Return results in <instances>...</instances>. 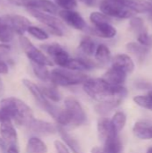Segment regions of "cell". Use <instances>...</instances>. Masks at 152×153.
Segmentation results:
<instances>
[{"label": "cell", "mask_w": 152, "mask_h": 153, "mask_svg": "<svg viewBox=\"0 0 152 153\" xmlns=\"http://www.w3.org/2000/svg\"><path fill=\"white\" fill-rule=\"evenodd\" d=\"M3 91H4V85H3L2 80L0 79V96L3 94Z\"/></svg>", "instance_id": "44"}, {"label": "cell", "mask_w": 152, "mask_h": 153, "mask_svg": "<svg viewBox=\"0 0 152 153\" xmlns=\"http://www.w3.org/2000/svg\"><path fill=\"white\" fill-rule=\"evenodd\" d=\"M90 20L95 26V25L101 24V23L109 22L110 17H108V15H106L105 13L101 12H93L90 15Z\"/></svg>", "instance_id": "33"}, {"label": "cell", "mask_w": 152, "mask_h": 153, "mask_svg": "<svg viewBox=\"0 0 152 153\" xmlns=\"http://www.w3.org/2000/svg\"><path fill=\"white\" fill-rule=\"evenodd\" d=\"M83 91L99 103L116 108L127 96L124 86H112L102 78H88L83 83Z\"/></svg>", "instance_id": "1"}, {"label": "cell", "mask_w": 152, "mask_h": 153, "mask_svg": "<svg viewBox=\"0 0 152 153\" xmlns=\"http://www.w3.org/2000/svg\"><path fill=\"white\" fill-rule=\"evenodd\" d=\"M91 153H106L105 151L100 147H94L91 150Z\"/></svg>", "instance_id": "43"}, {"label": "cell", "mask_w": 152, "mask_h": 153, "mask_svg": "<svg viewBox=\"0 0 152 153\" xmlns=\"http://www.w3.org/2000/svg\"><path fill=\"white\" fill-rule=\"evenodd\" d=\"M57 86H56L53 83H48V84H45V85H41L39 86L43 95L48 100H51L53 102H58L61 100L62 96L59 92V91L56 88Z\"/></svg>", "instance_id": "23"}, {"label": "cell", "mask_w": 152, "mask_h": 153, "mask_svg": "<svg viewBox=\"0 0 152 153\" xmlns=\"http://www.w3.org/2000/svg\"><path fill=\"white\" fill-rule=\"evenodd\" d=\"M31 63V66H32V70L35 74V75L43 82H49L50 80V72L48 71L47 67L46 65H39V64H36L33 62Z\"/></svg>", "instance_id": "27"}, {"label": "cell", "mask_w": 152, "mask_h": 153, "mask_svg": "<svg viewBox=\"0 0 152 153\" xmlns=\"http://www.w3.org/2000/svg\"><path fill=\"white\" fill-rule=\"evenodd\" d=\"M96 43L90 37H85L82 39L79 44V50L84 56H92L96 50Z\"/></svg>", "instance_id": "24"}, {"label": "cell", "mask_w": 152, "mask_h": 153, "mask_svg": "<svg viewBox=\"0 0 152 153\" xmlns=\"http://www.w3.org/2000/svg\"><path fill=\"white\" fill-rule=\"evenodd\" d=\"M80 1L82 3H83L84 4L90 6V7H92V6L96 5V4L98 2V0H80Z\"/></svg>", "instance_id": "41"}, {"label": "cell", "mask_w": 152, "mask_h": 153, "mask_svg": "<svg viewBox=\"0 0 152 153\" xmlns=\"http://www.w3.org/2000/svg\"><path fill=\"white\" fill-rule=\"evenodd\" d=\"M151 123L147 121H138L135 123L133 132L136 137L142 140H151Z\"/></svg>", "instance_id": "18"}, {"label": "cell", "mask_w": 152, "mask_h": 153, "mask_svg": "<svg viewBox=\"0 0 152 153\" xmlns=\"http://www.w3.org/2000/svg\"><path fill=\"white\" fill-rule=\"evenodd\" d=\"M34 119L31 108L22 100L9 97L0 101V122L12 120L19 126L28 127Z\"/></svg>", "instance_id": "2"}, {"label": "cell", "mask_w": 152, "mask_h": 153, "mask_svg": "<svg viewBox=\"0 0 152 153\" xmlns=\"http://www.w3.org/2000/svg\"><path fill=\"white\" fill-rule=\"evenodd\" d=\"M14 30L11 25L4 19L0 18V42L7 44L11 42L14 37Z\"/></svg>", "instance_id": "22"}, {"label": "cell", "mask_w": 152, "mask_h": 153, "mask_svg": "<svg viewBox=\"0 0 152 153\" xmlns=\"http://www.w3.org/2000/svg\"><path fill=\"white\" fill-rule=\"evenodd\" d=\"M65 109L60 110L56 120L62 127L79 126L83 125L87 117L80 102L73 97H67L65 100Z\"/></svg>", "instance_id": "3"}, {"label": "cell", "mask_w": 152, "mask_h": 153, "mask_svg": "<svg viewBox=\"0 0 152 153\" xmlns=\"http://www.w3.org/2000/svg\"><path fill=\"white\" fill-rule=\"evenodd\" d=\"M126 48L129 52L135 55L139 59H143L148 54V48L136 42H130L126 45Z\"/></svg>", "instance_id": "28"}, {"label": "cell", "mask_w": 152, "mask_h": 153, "mask_svg": "<svg viewBox=\"0 0 152 153\" xmlns=\"http://www.w3.org/2000/svg\"><path fill=\"white\" fill-rule=\"evenodd\" d=\"M8 72H9V68L7 64L4 60L0 59V74H8Z\"/></svg>", "instance_id": "39"}, {"label": "cell", "mask_w": 152, "mask_h": 153, "mask_svg": "<svg viewBox=\"0 0 152 153\" xmlns=\"http://www.w3.org/2000/svg\"><path fill=\"white\" fill-rule=\"evenodd\" d=\"M28 11L31 16H33L35 19H37L41 23H43L44 26L58 28L63 31L65 30V27L64 23L59 19L53 16L52 14L43 13V12H40V11L35 10V9H28Z\"/></svg>", "instance_id": "10"}, {"label": "cell", "mask_w": 152, "mask_h": 153, "mask_svg": "<svg viewBox=\"0 0 152 153\" xmlns=\"http://www.w3.org/2000/svg\"><path fill=\"white\" fill-rule=\"evenodd\" d=\"M133 100L140 107L152 111V91L145 95H138L134 97Z\"/></svg>", "instance_id": "31"}, {"label": "cell", "mask_w": 152, "mask_h": 153, "mask_svg": "<svg viewBox=\"0 0 152 153\" xmlns=\"http://www.w3.org/2000/svg\"><path fill=\"white\" fill-rule=\"evenodd\" d=\"M130 25L137 35L147 31L145 27H144L143 20L140 17H132L131 21H130Z\"/></svg>", "instance_id": "34"}, {"label": "cell", "mask_w": 152, "mask_h": 153, "mask_svg": "<svg viewBox=\"0 0 152 153\" xmlns=\"http://www.w3.org/2000/svg\"><path fill=\"white\" fill-rule=\"evenodd\" d=\"M5 153H20L19 152V149L18 146H10L8 147L7 151Z\"/></svg>", "instance_id": "42"}, {"label": "cell", "mask_w": 152, "mask_h": 153, "mask_svg": "<svg viewBox=\"0 0 152 153\" xmlns=\"http://www.w3.org/2000/svg\"><path fill=\"white\" fill-rule=\"evenodd\" d=\"M51 57H52L54 63L56 64L61 68H65L68 60L70 59L69 54L67 53V51L63 47H61Z\"/></svg>", "instance_id": "29"}, {"label": "cell", "mask_w": 152, "mask_h": 153, "mask_svg": "<svg viewBox=\"0 0 152 153\" xmlns=\"http://www.w3.org/2000/svg\"><path fill=\"white\" fill-rule=\"evenodd\" d=\"M89 77L82 72L72 71L65 68H56L50 72L49 82L56 86H73L83 83Z\"/></svg>", "instance_id": "4"}, {"label": "cell", "mask_w": 152, "mask_h": 153, "mask_svg": "<svg viewBox=\"0 0 152 153\" xmlns=\"http://www.w3.org/2000/svg\"><path fill=\"white\" fill-rule=\"evenodd\" d=\"M56 4L63 10H73L77 6V0H56Z\"/></svg>", "instance_id": "36"}, {"label": "cell", "mask_w": 152, "mask_h": 153, "mask_svg": "<svg viewBox=\"0 0 152 153\" xmlns=\"http://www.w3.org/2000/svg\"><path fill=\"white\" fill-rule=\"evenodd\" d=\"M99 9L108 17L128 19L134 15V13L125 6V0H102Z\"/></svg>", "instance_id": "5"}, {"label": "cell", "mask_w": 152, "mask_h": 153, "mask_svg": "<svg viewBox=\"0 0 152 153\" xmlns=\"http://www.w3.org/2000/svg\"><path fill=\"white\" fill-rule=\"evenodd\" d=\"M7 1L13 5L25 7L27 9H34L37 3V0H7Z\"/></svg>", "instance_id": "35"}, {"label": "cell", "mask_w": 152, "mask_h": 153, "mask_svg": "<svg viewBox=\"0 0 152 153\" xmlns=\"http://www.w3.org/2000/svg\"><path fill=\"white\" fill-rule=\"evenodd\" d=\"M19 41L22 50L24 51L28 58L30 60V62L43 65L46 66H52L54 65L53 61L49 57H47L40 49L36 48L31 43V41L24 35H21L19 37Z\"/></svg>", "instance_id": "7"}, {"label": "cell", "mask_w": 152, "mask_h": 153, "mask_svg": "<svg viewBox=\"0 0 152 153\" xmlns=\"http://www.w3.org/2000/svg\"><path fill=\"white\" fill-rule=\"evenodd\" d=\"M104 147L102 148L106 153H121L123 150L122 142L117 135L111 136L103 142Z\"/></svg>", "instance_id": "20"}, {"label": "cell", "mask_w": 152, "mask_h": 153, "mask_svg": "<svg viewBox=\"0 0 152 153\" xmlns=\"http://www.w3.org/2000/svg\"><path fill=\"white\" fill-rule=\"evenodd\" d=\"M27 31L32 36L34 37L35 39H39V40H47L48 38H49V35L48 33L44 30V29H41L39 27H37V26H32L30 25L28 29H27Z\"/></svg>", "instance_id": "32"}, {"label": "cell", "mask_w": 152, "mask_h": 153, "mask_svg": "<svg viewBox=\"0 0 152 153\" xmlns=\"http://www.w3.org/2000/svg\"><path fill=\"white\" fill-rule=\"evenodd\" d=\"M147 153H152V147H151V148H149V149H148Z\"/></svg>", "instance_id": "45"}, {"label": "cell", "mask_w": 152, "mask_h": 153, "mask_svg": "<svg viewBox=\"0 0 152 153\" xmlns=\"http://www.w3.org/2000/svg\"><path fill=\"white\" fill-rule=\"evenodd\" d=\"M92 32L99 37L104 39H111L116 35V30L114 26H112L109 22L101 23L99 25H95Z\"/></svg>", "instance_id": "19"}, {"label": "cell", "mask_w": 152, "mask_h": 153, "mask_svg": "<svg viewBox=\"0 0 152 153\" xmlns=\"http://www.w3.org/2000/svg\"><path fill=\"white\" fill-rule=\"evenodd\" d=\"M27 153H47L46 143L38 137H31L28 140L26 145Z\"/></svg>", "instance_id": "21"}, {"label": "cell", "mask_w": 152, "mask_h": 153, "mask_svg": "<svg viewBox=\"0 0 152 153\" xmlns=\"http://www.w3.org/2000/svg\"><path fill=\"white\" fill-rule=\"evenodd\" d=\"M127 74L124 71L112 66L102 76V79L112 86H123L126 80Z\"/></svg>", "instance_id": "13"}, {"label": "cell", "mask_w": 152, "mask_h": 153, "mask_svg": "<svg viewBox=\"0 0 152 153\" xmlns=\"http://www.w3.org/2000/svg\"><path fill=\"white\" fill-rule=\"evenodd\" d=\"M22 83L27 88V90L31 93L36 102H38L39 106L43 110H45L47 114H49L54 119H56L60 110L55 105L50 103V101L43 95L39 86H38L36 83L27 79H23Z\"/></svg>", "instance_id": "6"}, {"label": "cell", "mask_w": 152, "mask_h": 153, "mask_svg": "<svg viewBox=\"0 0 152 153\" xmlns=\"http://www.w3.org/2000/svg\"><path fill=\"white\" fill-rule=\"evenodd\" d=\"M34 9L52 15L56 14L58 13L57 5L50 0H37Z\"/></svg>", "instance_id": "26"}, {"label": "cell", "mask_w": 152, "mask_h": 153, "mask_svg": "<svg viewBox=\"0 0 152 153\" xmlns=\"http://www.w3.org/2000/svg\"><path fill=\"white\" fill-rule=\"evenodd\" d=\"M125 4L133 13H152V5L147 0H125Z\"/></svg>", "instance_id": "16"}, {"label": "cell", "mask_w": 152, "mask_h": 153, "mask_svg": "<svg viewBox=\"0 0 152 153\" xmlns=\"http://www.w3.org/2000/svg\"><path fill=\"white\" fill-rule=\"evenodd\" d=\"M151 137L152 139V124L151 126Z\"/></svg>", "instance_id": "46"}, {"label": "cell", "mask_w": 152, "mask_h": 153, "mask_svg": "<svg viewBox=\"0 0 152 153\" xmlns=\"http://www.w3.org/2000/svg\"><path fill=\"white\" fill-rule=\"evenodd\" d=\"M7 149H8L7 144H6V143H4V141L0 137V151L3 153H5L6 152V151H7Z\"/></svg>", "instance_id": "40"}, {"label": "cell", "mask_w": 152, "mask_h": 153, "mask_svg": "<svg viewBox=\"0 0 152 153\" xmlns=\"http://www.w3.org/2000/svg\"><path fill=\"white\" fill-rule=\"evenodd\" d=\"M0 137L4 141L8 147L18 146V134L12 120L0 122Z\"/></svg>", "instance_id": "9"}, {"label": "cell", "mask_w": 152, "mask_h": 153, "mask_svg": "<svg viewBox=\"0 0 152 153\" xmlns=\"http://www.w3.org/2000/svg\"><path fill=\"white\" fill-rule=\"evenodd\" d=\"M147 1H149V2L151 3V5H152V0H147Z\"/></svg>", "instance_id": "47"}, {"label": "cell", "mask_w": 152, "mask_h": 153, "mask_svg": "<svg viewBox=\"0 0 152 153\" xmlns=\"http://www.w3.org/2000/svg\"><path fill=\"white\" fill-rule=\"evenodd\" d=\"M13 28L15 33L21 35H23L25 31H27V29L31 25L30 22L28 18L18 15V14H9L3 17Z\"/></svg>", "instance_id": "11"}, {"label": "cell", "mask_w": 152, "mask_h": 153, "mask_svg": "<svg viewBox=\"0 0 152 153\" xmlns=\"http://www.w3.org/2000/svg\"><path fill=\"white\" fill-rule=\"evenodd\" d=\"M111 121V124L114 127V129L116 130V133H119L120 131L123 130V128L125 127V123H126V116L124 112L122 111H118L116 112L112 119L110 120Z\"/></svg>", "instance_id": "30"}, {"label": "cell", "mask_w": 152, "mask_h": 153, "mask_svg": "<svg viewBox=\"0 0 152 153\" xmlns=\"http://www.w3.org/2000/svg\"><path fill=\"white\" fill-rule=\"evenodd\" d=\"M97 127H98L99 138L100 139V141L102 143L104 141H106L108 138L118 134V133H116V130L114 129V127L111 124V121L106 117H103L99 120Z\"/></svg>", "instance_id": "15"}, {"label": "cell", "mask_w": 152, "mask_h": 153, "mask_svg": "<svg viewBox=\"0 0 152 153\" xmlns=\"http://www.w3.org/2000/svg\"><path fill=\"white\" fill-rule=\"evenodd\" d=\"M112 66L116 67L125 73L131 74L134 70V63L133 59L125 54H118L115 56L112 59Z\"/></svg>", "instance_id": "14"}, {"label": "cell", "mask_w": 152, "mask_h": 153, "mask_svg": "<svg viewBox=\"0 0 152 153\" xmlns=\"http://www.w3.org/2000/svg\"><path fill=\"white\" fill-rule=\"evenodd\" d=\"M27 128L32 133L37 134H41V135L53 134L57 132L56 126H54L53 124L49 122L36 119V118H34L30 122V124L29 125Z\"/></svg>", "instance_id": "12"}, {"label": "cell", "mask_w": 152, "mask_h": 153, "mask_svg": "<svg viewBox=\"0 0 152 153\" xmlns=\"http://www.w3.org/2000/svg\"><path fill=\"white\" fill-rule=\"evenodd\" d=\"M94 56H95L96 60L101 65H107L112 59L111 52H110L109 48L104 44H100L96 48Z\"/></svg>", "instance_id": "25"}, {"label": "cell", "mask_w": 152, "mask_h": 153, "mask_svg": "<svg viewBox=\"0 0 152 153\" xmlns=\"http://www.w3.org/2000/svg\"><path fill=\"white\" fill-rule=\"evenodd\" d=\"M58 14L64 22L75 30H84L87 28V23L83 17L74 10H61L58 12Z\"/></svg>", "instance_id": "8"}, {"label": "cell", "mask_w": 152, "mask_h": 153, "mask_svg": "<svg viewBox=\"0 0 152 153\" xmlns=\"http://www.w3.org/2000/svg\"><path fill=\"white\" fill-rule=\"evenodd\" d=\"M10 50H11V48L9 45L4 44V43L0 44V59L5 56H7L9 54Z\"/></svg>", "instance_id": "38"}, {"label": "cell", "mask_w": 152, "mask_h": 153, "mask_svg": "<svg viewBox=\"0 0 152 153\" xmlns=\"http://www.w3.org/2000/svg\"><path fill=\"white\" fill-rule=\"evenodd\" d=\"M56 129H57V132L59 133L62 140L64 141V143L66 144V146H68V148L73 152V153H82V148H81L80 144L78 143V142L66 132L65 127H62L57 125Z\"/></svg>", "instance_id": "17"}, {"label": "cell", "mask_w": 152, "mask_h": 153, "mask_svg": "<svg viewBox=\"0 0 152 153\" xmlns=\"http://www.w3.org/2000/svg\"><path fill=\"white\" fill-rule=\"evenodd\" d=\"M54 146H55V149L56 151V153H70L69 149L61 141H55Z\"/></svg>", "instance_id": "37"}]
</instances>
